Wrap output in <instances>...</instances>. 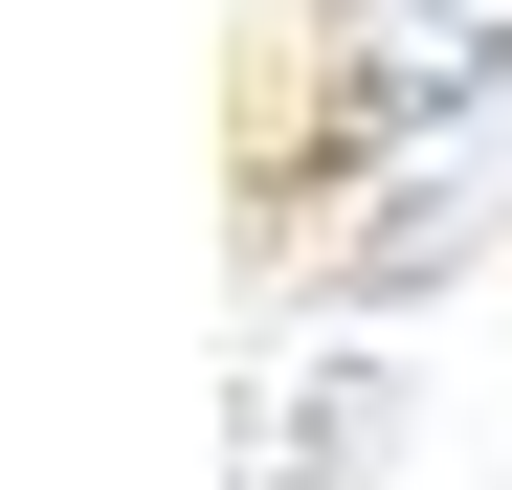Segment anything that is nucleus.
<instances>
[{
    "label": "nucleus",
    "instance_id": "2",
    "mask_svg": "<svg viewBox=\"0 0 512 490\" xmlns=\"http://www.w3.org/2000/svg\"><path fill=\"white\" fill-rule=\"evenodd\" d=\"M468 245H490V201H468V179H401L357 245H334V312H423V290L468 268Z\"/></svg>",
    "mask_w": 512,
    "mask_h": 490
},
{
    "label": "nucleus",
    "instance_id": "1",
    "mask_svg": "<svg viewBox=\"0 0 512 490\" xmlns=\"http://www.w3.org/2000/svg\"><path fill=\"white\" fill-rule=\"evenodd\" d=\"M512 67V23H468V0H357V67H334V134H423V112H468Z\"/></svg>",
    "mask_w": 512,
    "mask_h": 490
}]
</instances>
